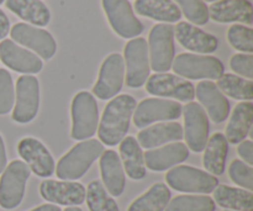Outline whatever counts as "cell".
<instances>
[{
	"label": "cell",
	"instance_id": "cell-1",
	"mask_svg": "<svg viewBox=\"0 0 253 211\" xmlns=\"http://www.w3.org/2000/svg\"><path fill=\"white\" fill-rule=\"evenodd\" d=\"M135 109L136 99L128 94L109 101L98 126V136L104 145L116 146L126 137Z\"/></svg>",
	"mask_w": 253,
	"mask_h": 211
},
{
	"label": "cell",
	"instance_id": "cell-2",
	"mask_svg": "<svg viewBox=\"0 0 253 211\" xmlns=\"http://www.w3.org/2000/svg\"><path fill=\"white\" fill-rule=\"evenodd\" d=\"M103 152L104 146L98 140H84L77 143L57 163V177L71 182L81 179Z\"/></svg>",
	"mask_w": 253,
	"mask_h": 211
},
{
	"label": "cell",
	"instance_id": "cell-3",
	"mask_svg": "<svg viewBox=\"0 0 253 211\" xmlns=\"http://www.w3.org/2000/svg\"><path fill=\"white\" fill-rule=\"evenodd\" d=\"M71 115V137L73 140L84 141L95 135L98 131L99 110L93 94L89 91L77 93L72 100Z\"/></svg>",
	"mask_w": 253,
	"mask_h": 211
},
{
	"label": "cell",
	"instance_id": "cell-4",
	"mask_svg": "<svg viewBox=\"0 0 253 211\" xmlns=\"http://www.w3.org/2000/svg\"><path fill=\"white\" fill-rule=\"evenodd\" d=\"M147 46L151 68L157 73L169 71L175 53L174 29L172 25H155L150 31Z\"/></svg>",
	"mask_w": 253,
	"mask_h": 211
},
{
	"label": "cell",
	"instance_id": "cell-5",
	"mask_svg": "<svg viewBox=\"0 0 253 211\" xmlns=\"http://www.w3.org/2000/svg\"><path fill=\"white\" fill-rule=\"evenodd\" d=\"M166 182L172 189L192 194H210L219 180L210 173L190 166H178L166 174Z\"/></svg>",
	"mask_w": 253,
	"mask_h": 211
},
{
	"label": "cell",
	"instance_id": "cell-6",
	"mask_svg": "<svg viewBox=\"0 0 253 211\" xmlns=\"http://www.w3.org/2000/svg\"><path fill=\"white\" fill-rule=\"evenodd\" d=\"M31 170L22 161H12L2 170L0 178V207L12 210L21 204L26 189V183Z\"/></svg>",
	"mask_w": 253,
	"mask_h": 211
},
{
	"label": "cell",
	"instance_id": "cell-7",
	"mask_svg": "<svg viewBox=\"0 0 253 211\" xmlns=\"http://www.w3.org/2000/svg\"><path fill=\"white\" fill-rule=\"evenodd\" d=\"M172 69L175 74L187 79H219L225 67L219 58L204 54L182 53L173 61Z\"/></svg>",
	"mask_w": 253,
	"mask_h": 211
},
{
	"label": "cell",
	"instance_id": "cell-8",
	"mask_svg": "<svg viewBox=\"0 0 253 211\" xmlns=\"http://www.w3.org/2000/svg\"><path fill=\"white\" fill-rule=\"evenodd\" d=\"M126 64V85L141 88L150 77V58L147 41L142 37H135L126 43L124 49Z\"/></svg>",
	"mask_w": 253,
	"mask_h": 211
},
{
	"label": "cell",
	"instance_id": "cell-9",
	"mask_svg": "<svg viewBox=\"0 0 253 211\" xmlns=\"http://www.w3.org/2000/svg\"><path fill=\"white\" fill-rule=\"evenodd\" d=\"M10 36L15 43L31 49L42 59H51L57 52V43L48 31L37 26L17 22L10 30Z\"/></svg>",
	"mask_w": 253,
	"mask_h": 211
},
{
	"label": "cell",
	"instance_id": "cell-10",
	"mask_svg": "<svg viewBox=\"0 0 253 211\" xmlns=\"http://www.w3.org/2000/svg\"><path fill=\"white\" fill-rule=\"evenodd\" d=\"M40 108V84L36 77L24 74L16 82V103L12 108V120L29 124L36 118Z\"/></svg>",
	"mask_w": 253,
	"mask_h": 211
},
{
	"label": "cell",
	"instance_id": "cell-11",
	"mask_svg": "<svg viewBox=\"0 0 253 211\" xmlns=\"http://www.w3.org/2000/svg\"><path fill=\"white\" fill-rule=\"evenodd\" d=\"M111 29L123 39H135L142 34L143 25L135 16L128 0H101Z\"/></svg>",
	"mask_w": 253,
	"mask_h": 211
},
{
	"label": "cell",
	"instance_id": "cell-12",
	"mask_svg": "<svg viewBox=\"0 0 253 211\" xmlns=\"http://www.w3.org/2000/svg\"><path fill=\"white\" fill-rule=\"evenodd\" d=\"M183 106L174 100L148 98L141 101L133 111V123L138 128L147 127L158 121L177 120L180 118Z\"/></svg>",
	"mask_w": 253,
	"mask_h": 211
},
{
	"label": "cell",
	"instance_id": "cell-13",
	"mask_svg": "<svg viewBox=\"0 0 253 211\" xmlns=\"http://www.w3.org/2000/svg\"><path fill=\"white\" fill-rule=\"evenodd\" d=\"M125 78V63L121 54L111 53L104 59L98 81L93 88L94 95L100 100H109L120 93Z\"/></svg>",
	"mask_w": 253,
	"mask_h": 211
},
{
	"label": "cell",
	"instance_id": "cell-14",
	"mask_svg": "<svg viewBox=\"0 0 253 211\" xmlns=\"http://www.w3.org/2000/svg\"><path fill=\"white\" fill-rule=\"evenodd\" d=\"M184 137L193 152H203L209 138V119L200 104L189 101L184 106Z\"/></svg>",
	"mask_w": 253,
	"mask_h": 211
},
{
	"label": "cell",
	"instance_id": "cell-15",
	"mask_svg": "<svg viewBox=\"0 0 253 211\" xmlns=\"http://www.w3.org/2000/svg\"><path fill=\"white\" fill-rule=\"evenodd\" d=\"M146 90L151 95L178 99L179 101H192L195 95L194 85L189 81L169 73H156L148 77Z\"/></svg>",
	"mask_w": 253,
	"mask_h": 211
},
{
	"label": "cell",
	"instance_id": "cell-16",
	"mask_svg": "<svg viewBox=\"0 0 253 211\" xmlns=\"http://www.w3.org/2000/svg\"><path fill=\"white\" fill-rule=\"evenodd\" d=\"M40 194L52 204L78 207L85 200V188L78 182L46 179L40 184Z\"/></svg>",
	"mask_w": 253,
	"mask_h": 211
},
{
	"label": "cell",
	"instance_id": "cell-17",
	"mask_svg": "<svg viewBox=\"0 0 253 211\" xmlns=\"http://www.w3.org/2000/svg\"><path fill=\"white\" fill-rule=\"evenodd\" d=\"M17 152L31 172L41 178L54 173V161L46 146L35 137H24L17 145Z\"/></svg>",
	"mask_w": 253,
	"mask_h": 211
},
{
	"label": "cell",
	"instance_id": "cell-18",
	"mask_svg": "<svg viewBox=\"0 0 253 211\" xmlns=\"http://www.w3.org/2000/svg\"><path fill=\"white\" fill-rule=\"evenodd\" d=\"M0 59L7 68L24 74H37L43 67L37 54L7 39L0 42Z\"/></svg>",
	"mask_w": 253,
	"mask_h": 211
},
{
	"label": "cell",
	"instance_id": "cell-19",
	"mask_svg": "<svg viewBox=\"0 0 253 211\" xmlns=\"http://www.w3.org/2000/svg\"><path fill=\"white\" fill-rule=\"evenodd\" d=\"M195 95L212 123L221 124L226 120L230 114V103L214 82H200L195 88Z\"/></svg>",
	"mask_w": 253,
	"mask_h": 211
},
{
	"label": "cell",
	"instance_id": "cell-20",
	"mask_svg": "<svg viewBox=\"0 0 253 211\" xmlns=\"http://www.w3.org/2000/svg\"><path fill=\"white\" fill-rule=\"evenodd\" d=\"M189 157V148L182 142H173L163 147L148 150L143 155L146 168L153 172H163L179 163L184 162Z\"/></svg>",
	"mask_w": 253,
	"mask_h": 211
},
{
	"label": "cell",
	"instance_id": "cell-21",
	"mask_svg": "<svg viewBox=\"0 0 253 211\" xmlns=\"http://www.w3.org/2000/svg\"><path fill=\"white\" fill-rule=\"evenodd\" d=\"M174 35L184 48L195 53H212L219 46V41L214 35L203 31L189 22L182 21L177 24Z\"/></svg>",
	"mask_w": 253,
	"mask_h": 211
},
{
	"label": "cell",
	"instance_id": "cell-22",
	"mask_svg": "<svg viewBox=\"0 0 253 211\" xmlns=\"http://www.w3.org/2000/svg\"><path fill=\"white\" fill-rule=\"evenodd\" d=\"M208 10L209 17L216 22H242L252 25L253 10L249 0H217L212 2Z\"/></svg>",
	"mask_w": 253,
	"mask_h": 211
},
{
	"label": "cell",
	"instance_id": "cell-23",
	"mask_svg": "<svg viewBox=\"0 0 253 211\" xmlns=\"http://www.w3.org/2000/svg\"><path fill=\"white\" fill-rule=\"evenodd\" d=\"M99 158H100V174L104 188L111 197H120L126 185L125 172L120 157L115 151L106 150Z\"/></svg>",
	"mask_w": 253,
	"mask_h": 211
},
{
	"label": "cell",
	"instance_id": "cell-24",
	"mask_svg": "<svg viewBox=\"0 0 253 211\" xmlns=\"http://www.w3.org/2000/svg\"><path fill=\"white\" fill-rule=\"evenodd\" d=\"M183 138L182 125L174 121L155 124L145 127L137 135V142L143 148H156L169 142H177Z\"/></svg>",
	"mask_w": 253,
	"mask_h": 211
},
{
	"label": "cell",
	"instance_id": "cell-25",
	"mask_svg": "<svg viewBox=\"0 0 253 211\" xmlns=\"http://www.w3.org/2000/svg\"><path fill=\"white\" fill-rule=\"evenodd\" d=\"M253 124V104L251 101H242L235 106L229 124L225 131L227 142L236 145L242 142L252 130Z\"/></svg>",
	"mask_w": 253,
	"mask_h": 211
},
{
	"label": "cell",
	"instance_id": "cell-26",
	"mask_svg": "<svg viewBox=\"0 0 253 211\" xmlns=\"http://www.w3.org/2000/svg\"><path fill=\"white\" fill-rule=\"evenodd\" d=\"M119 152L120 161H123V168H125L124 172H126L128 178L133 180L143 179L146 177V166L142 148L137 140L132 136H126L120 142Z\"/></svg>",
	"mask_w": 253,
	"mask_h": 211
},
{
	"label": "cell",
	"instance_id": "cell-27",
	"mask_svg": "<svg viewBox=\"0 0 253 211\" xmlns=\"http://www.w3.org/2000/svg\"><path fill=\"white\" fill-rule=\"evenodd\" d=\"M7 9L32 26H46L51 20V12L41 0H6Z\"/></svg>",
	"mask_w": 253,
	"mask_h": 211
},
{
	"label": "cell",
	"instance_id": "cell-28",
	"mask_svg": "<svg viewBox=\"0 0 253 211\" xmlns=\"http://www.w3.org/2000/svg\"><path fill=\"white\" fill-rule=\"evenodd\" d=\"M135 10L141 16L162 22H177L182 17L179 7L173 0H136Z\"/></svg>",
	"mask_w": 253,
	"mask_h": 211
},
{
	"label": "cell",
	"instance_id": "cell-29",
	"mask_svg": "<svg viewBox=\"0 0 253 211\" xmlns=\"http://www.w3.org/2000/svg\"><path fill=\"white\" fill-rule=\"evenodd\" d=\"M203 165L208 173L212 175H221L225 172L229 145L222 133L216 132L208 138L207 146L204 148Z\"/></svg>",
	"mask_w": 253,
	"mask_h": 211
},
{
	"label": "cell",
	"instance_id": "cell-30",
	"mask_svg": "<svg viewBox=\"0 0 253 211\" xmlns=\"http://www.w3.org/2000/svg\"><path fill=\"white\" fill-rule=\"evenodd\" d=\"M214 202L219 207L232 211H253V194L246 189L217 185L214 192Z\"/></svg>",
	"mask_w": 253,
	"mask_h": 211
},
{
	"label": "cell",
	"instance_id": "cell-31",
	"mask_svg": "<svg viewBox=\"0 0 253 211\" xmlns=\"http://www.w3.org/2000/svg\"><path fill=\"white\" fill-rule=\"evenodd\" d=\"M170 200V190L163 183H156L133 200L127 211H163Z\"/></svg>",
	"mask_w": 253,
	"mask_h": 211
},
{
	"label": "cell",
	"instance_id": "cell-32",
	"mask_svg": "<svg viewBox=\"0 0 253 211\" xmlns=\"http://www.w3.org/2000/svg\"><path fill=\"white\" fill-rule=\"evenodd\" d=\"M216 86L222 94L237 100L251 101L253 99V83L235 74H222L216 82Z\"/></svg>",
	"mask_w": 253,
	"mask_h": 211
},
{
	"label": "cell",
	"instance_id": "cell-33",
	"mask_svg": "<svg viewBox=\"0 0 253 211\" xmlns=\"http://www.w3.org/2000/svg\"><path fill=\"white\" fill-rule=\"evenodd\" d=\"M85 200L90 211H120L115 200L99 180L89 183L86 187Z\"/></svg>",
	"mask_w": 253,
	"mask_h": 211
},
{
	"label": "cell",
	"instance_id": "cell-34",
	"mask_svg": "<svg viewBox=\"0 0 253 211\" xmlns=\"http://www.w3.org/2000/svg\"><path fill=\"white\" fill-rule=\"evenodd\" d=\"M216 205L208 195H179L169 200L166 211H215Z\"/></svg>",
	"mask_w": 253,
	"mask_h": 211
},
{
	"label": "cell",
	"instance_id": "cell-35",
	"mask_svg": "<svg viewBox=\"0 0 253 211\" xmlns=\"http://www.w3.org/2000/svg\"><path fill=\"white\" fill-rule=\"evenodd\" d=\"M180 12L194 25H205L209 21V10L204 0H174Z\"/></svg>",
	"mask_w": 253,
	"mask_h": 211
},
{
	"label": "cell",
	"instance_id": "cell-36",
	"mask_svg": "<svg viewBox=\"0 0 253 211\" xmlns=\"http://www.w3.org/2000/svg\"><path fill=\"white\" fill-rule=\"evenodd\" d=\"M227 40L235 49L251 54L253 52V30L244 25H232L227 31Z\"/></svg>",
	"mask_w": 253,
	"mask_h": 211
},
{
	"label": "cell",
	"instance_id": "cell-37",
	"mask_svg": "<svg viewBox=\"0 0 253 211\" xmlns=\"http://www.w3.org/2000/svg\"><path fill=\"white\" fill-rule=\"evenodd\" d=\"M230 179L244 189L253 190V168L244 161L234 160L229 167Z\"/></svg>",
	"mask_w": 253,
	"mask_h": 211
},
{
	"label": "cell",
	"instance_id": "cell-38",
	"mask_svg": "<svg viewBox=\"0 0 253 211\" xmlns=\"http://www.w3.org/2000/svg\"><path fill=\"white\" fill-rule=\"evenodd\" d=\"M15 104V90L9 72L0 68V115H6Z\"/></svg>",
	"mask_w": 253,
	"mask_h": 211
},
{
	"label": "cell",
	"instance_id": "cell-39",
	"mask_svg": "<svg viewBox=\"0 0 253 211\" xmlns=\"http://www.w3.org/2000/svg\"><path fill=\"white\" fill-rule=\"evenodd\" d=\"M230 67L235 73L245 77L249 81L253 78V56L250 53L234 54L230 59Z\"/></svg>",
	"mask_w": 253,
	"mask_h": 211
},
{
	"label": "cell",
	"instance_id": "cell-40",
	"mask_svg": "<svg viewBox=\"0 0 253 211\" xmlns=\"http://www.w3.org/2000/svg\"><path fill=\"white\" fill-rule=\"evenodd\" d=\"M237 153L240 157L244 160L245 163L249 166L253 165V142L250 140H244L240 142L239 148H237Z\"/></svg>",
	"mask_w": 253,
	"mask_h": 211
},
{
	"label": "cell",
	"instance_id": "cell-41",
	"mask_svg": "<svg viewBox=\"0 0 253 211\" xmlns=\"http://www.w3.org/2000/svg\"><path fill=\"white\" fill-rule=\"evenodd\" d=\"M10 32V21L7 19L6 14L0 9V41L6 37V35Z\"/></svg>",
	"mask_w": 253,
	"mask_h": 211
},
{
	"label": "cell",
	"instance_id": "cell-42",
	"mask_svg": "<svg viewBox=\"0 0 253 211\" xmlns=\"http://www.w3.org/2000/svg\"><path fill=\"white\" fill-rule=\"evenodd\" d=\"M6 150H5V145H4V140H2L1 135H0V174L2 173V170L5 169L6 167Z\"/></svg>",
	"mask_w": 253,
	"mask_h": 211
},
{
	"label": "cell",
	"instance_id": "cell-43",
	"mask_svg": "<svg viewBox=\"0 0 253 211\" xmlns=\"http://www.w3.org/2000/svg\"><path fill=\"white\" fill-rule=\"evenodd\" d=\"M30 211H62L61 208L57 207L56 204H43Z\"/></svg>",
	"mask_w": 253,
	"mask_h": 211
},
{
	"label": "cell",
	"instance_id": "cell-44",
	"mask_svg": "<svg viewBox=\"0 0 253 211\" xmlns=\"http://www.w3.org/2000/svg\"><path fill=\"white\" fill-rule=\"evenodd\" d=\"M64 211H83V210H82L81 208H78V207H69V208H67V209Z\"/></svg>",
	"mask_w": 253,
	"mask_h": 211
},
{
	"label": "cell",
	"instance_id": "cell-45",
	"mask_svg": "<svg viewBox=\"0 0 253 211\" xmlns=\"http://www.w3.org/2000/svg\"><path fill=\"white\" fill-rule=\"evenodd\" d=\"M205 1H209V2H215V1H217V0H205Z\"/></svg>",
	"mask_w": 253,
	"mask_h": 211
},
{
	"label": "cell",
	"instance_id": "cell-46",
	"mask_svg": "<svg viewBox=\"0 0 253 211\" xmlns=\"http://www.w3.org/2000/svg\"><path fill=\"white\" fill-rule=\"evenodd\" d=\"M4 1H5V0H0V4H2Z\"/></svg>",
	"mask_w": 253,
	"mask_h": 211
},
{
	"label": "cell",
	"instance_id": "cell-47",
	"mask_svg": "<svg viewBox=\"0 0 253 211\" xmlns=\"http://www.w3.org/2000/svg\"><path fill=\"white\" fill-rule=\"evenodd\" d=\"M225 211H232V210H225Z\"/></svg>",
	"mask_w": 253,
	"mask_h": 211
}]
</instances>
